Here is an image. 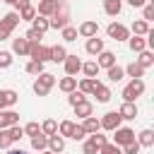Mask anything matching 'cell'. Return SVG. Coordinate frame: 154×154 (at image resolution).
<instances>
[{
	"mask_svg": "<svg viewBox=\"0 0 154 154\" xmlns=\"http://www.w3.org/2000/svg\"><path fill=\"white\" fill-rule=\"evenodd\" d=\"M53 84H55V77L51 72H41L36 77V82H34V94L36 96H48V91H51Z\"/></svg>",
	"mask_w": 154,
	"mask_h": 154,
	"instance_id": "6da1fadb",
	"label": "cell"
},
{
	"mask_svg": "<svg viewBox=\"0 0 154 154\" xmlns=\"http://www.w3.org/2000/svg\"><path fill=\"white\" fill-rule=\"evenodd\" d=\"M67 19H70V10L60 2V5H58V10L51 14L48 26H53V29H63V26H67Z\"/></svg>",
	"mask_w": 154,
	"mask_h": 154,
	"instance_id": "7a4b0ae2",
	"label": "cell"
},
{
	"mask_svg": "<svg viewBox=\"0 0 154 154\" xmlns=\"http://www.w3.org/2000/svg\"><path fill=\"white\" fill-rule=\"evenodd\" d=\"M140 94H144V82L142 79H132L125 89H123V101H128V103H135V99L140 96Z\"/></svg>",
	"mask_w": 154,
	"mask_h": 154,
	"instance_id": "3957f363",
	"label": "cell"
},
{
	"mask_svg": "<svg viewBox=\"0 0 154 154\" xmlns=\"http://www.w3.org/2000/svg\"><path fill=\"white\" fill-rule=\"evenodd\" d=\"M29 55H31V60L46 63V60H51V48L41 46V43H29Z\"/></svg>",
	"mask_w": 154,
	"mask_h": 154,
	"instance_id": "277c9868",
	"label": "cell"
},
{
	"mask_svg": "<svg viewBox=\"0 0 154 154\" xmlns=\"http://www.w3.org/2000/svg\"><path fill=\"white\" fill-rule=\"evenodd\" d=\"M113 132H116L113 135V144H118V147H125V144L135 142V132L130 128H116Z\"/></svg>",
	"mask_w": 154,
	"mask_h": 154,
	"instance_id": "5b68a950",
	"label": "cell"
},
{
	"mask_svg": "<svg viewBox=\"0 0 154 154\" xmlns=\"http://www.w3.org/2000/svg\"><path fill=\"white\" fill-rule=\"evenodd\" d=\"M120 120H123V118L118 116V111H108L99 123H101V128H103V130H111V132H113L116 128H120Z\"/></svg>",
	"mask_w": 154,
	"mask_h": 154,
	"instance_id": "8992f818",
	"label": "cell"
},
{
	"mask_svg": "<svg viewBox=\"0 0 154 154\" xmlns=\"http://www.w3.org/2000/svg\"><path fill=\"white\" fill-rule=\"evenodd\" d=\"M108 36L113 41H125V38H130V31H128V26L113 22V24H108Z\"/></svg>",
	"mask_w": 154,
	"mask_h": 154,
	"instance_id": "52a82bcc",
	"label": "cell"
},
{
	"mask_svg": "<svg viewBox=\"0 0 154 154\" xmlns=\"http://www.w3.org/2000/svg\"><path fill=\"white\" fill-rule=\"evenodd\" d=\"M17 123H19V113H17V111H10V108L0 111V130L12 128V125H17Z\"/></svg>",
	"mask_w": 154,
	"mask_h": 154,
	"instance_id": "ba28073f",
	"label": "cell"
},
{
	"mask_svg": "<svg viewBox=\"0 0 154 154\" xmlns=\"http://www.w3.org/2000/svg\"><path fill=\"white\" fill-rule=\"evenodd\" d=\"M63 65H65V72H67V77H75V75L82 70V60H79L77 55H70V53H67V58L63 60Z\"/></svg>",
	"mask_w": 154,
	"mask_h": 154,
	"instance_id": "9c48e42d",
	"label": "cell"
},
{
	"mask_svg": "<svg viewBox=\"0 0 154 154\" xmlns=\"http://www.w3.org/2000/svg\"><path fill=\"white\" fill-rule=\"evenodd\" d=\"M17 101H19L17 91H12V89H0V111H5V108H10V106H14Z\"/></svg>",
	"mask_w": 154,
	"mask_h": 154,
	"instance_id": "30bf717a",
	"label": "cell"
},
{
	"mask_svg": "<svg viewBox=\"0 0 154 154\" xmlns=\"http://www.w3.org/2000/svg\"><path fill=\"white\" fill-rule=\"evenodd\" d=\"M96 31H99V24H96L94 19H87V22H82V24H79V29H77V34H79V36H84V38H91V36H96Z\"/></svg>",
	"mask_w": 154,
	"mask_h": 154,
	"instance_id": "8fae6325",
	"label": "cell"
},
{
	"mask_svg": "<svg viewBox=\"0 0 154 154\" xmlns=\"http://www.w3.org/2000/svg\"><path fill=\"white\" fill-rule=\"evenodd\" d=\"M58 5H60V0H41L36 14H41V17H51V14L58 10Z\"/></svg>",
	"mask_w": 154,
	"mask_h": 154,
	"instance_id": "7c38bea8",
	"label": "cell"
},
{
	"mask_svg": "<svg viewBox=\"0 0 154 154\" xmlns=\"http://www.w3.org/2000/svg\"><path fill=\"white\" fill-rule=\"evenodd\" d=\"M96 65L108 70V67H113V65H116V55H113L111 51H101V53H99V60H96Z\"/></svg>",
	"mask_w": 154,
	"mask_h": 154,
	"instance_id": "4fadbf2b",
	"label": "cell"
},
{
	"mask_svg": "<svg viewBox=\"0 0 154 154\" xmlns=\"http://www.w3.org/2000/svg\"><path fill=\"white\" fill-rule=\"evenodd\" d=\"M118 116H120L123 120H135V116H137V106H135V103H128V101H125V103L120 106Z\"/></svg>",
	"mask_w": 154,
	"mask_h": 154,
	"instance_id": "5bb4252c",
	"label": "cell"
},
{
	"mask_svg": "<svg viewBox=\"0 0 154 154\" xmlns=\"http://www.w3.org/2000/svg\"><path fill=\"white\" fill-rule=\"evenodd\" d=\"M63 149H65V140H63L60 135H51V137H48V152L58 154V152H63Z\"/></svg>",
	"mask_w": 154,
	"mask_h": 154,
	"instance_id": "9a60e30c",
	"label": "cell"
},
{
	"mask_svg": "<svg viewBox=\"0 0 154 154\" xmlns=\"http://www.w3.org/2000/svg\"><path fill=\"white\" fill-rule=\"evenodd\" d=\"M103 10H106V14L116 17V14H120V10H123V0H103Z\"/></svg>",
	"mask_w": 154,
	"mask_h": 154,
	"instance_id": "2e32d148",
	"label": "cell"
},
{
	"mask_svg": "<svg viewBox=\"0 0 154 154\" xmlns=\"http://www.w3.org/2000/svg\"><path fill=\"white\" fill-rule=\"evenodd\" d=\"M12 53H17V55H29V41H26V38H14V41H12Z\"/></svg>",
	"mask_w": 154,
	"mask_h": 154,
	"instance_id": "e0dca14e",
	"label": "cell"
},
{
	"mask_svg": "<svg viewBox=\"0 0 154 154\" xmlns=\"http://www.w3.org/2000/svg\"><path fill=\"white\" fill-rule=\"evenodd\" d=\"M91 111H94V106L84 99V101H79V103H75V113L79 116V118H89L91 116Z\"/></svg>",
	"mask_w": 154,
	"mask_h": 154,
	"instance_id": "ac0fdd59",
	"label": "cell"
},
{
	"mask_svg": "<svg viewBox=\"0 0 154 154\" xmlns=\"http://www.w3.org/2000/svg\"><path fill=\"white\" fill-rule=\"evenodd\" d=\"M128 43H130V51H132V53L147 51V41H144L142 36H132V38H128Z\"/></svg>",
	"mask_w": 154,
	"mask_h": 154,
	"instance_id": "d6986e66",
	"label": "cell"
},
{
	"mask_svg": "<svg viewBox=\"0 0 154 154\" xmlns=\"http://www.w3.org/2000/svg\"><path fill=\"white\" fill-rule=\"evenodd\" d=\"M103 51V41L101 38H96V36H91L89 41H87V53H91V55H99Z\"/></svg>",
	"mask_w": 154,
	"mask_h": 154,
	"instance_id": "ffe728a7",
	"label": "cell"
},
{
	"mask_svg": "<svg viewBox=\"0 0 154 154\" xmlns=\"http://www.w3.org/2000/svg\"><path fill=\"white\" fill-rule=\"evenodd\" d=\"M99 84H101L99 79H89V77H84V79L79 82V91H82V94H94V89H96Z\"/></svg>",
	"mask_w": 154,
	"mask_h": 154,
	"instance_id": "44dd1931",
	"label": "cell"
},
{
	"mask_svg": "<svg viewBox=\"0 0 154 154\" xmlns=\"http://www.w3.org/2000/svg\"><path fill=\"white\" fill-rule=\"evenodd\" d=\"M94 96H96V101H99V103H106V101H111V96H113V94H111V89H108V87L99 84V87L94 89Z\"/></svg>",
	"mask_w": 154,
	"mask_h": 154,
	"instance_id": "7402d4cb",
	"label": "cell"
},
{
	"mask_svg": "<svg viewBox=\"0 0 154 154\" xmlns=\"http://www.w3.org/2000/svg\"><path fill=\"white\" fill-rule=\"evenodd\" d=\"M82 128H84V132L87 135H94V132H99V128H101V123L94 118V116H89V118H84V123H82Z\"/></svg>",
	"mask_w": 154,
	"mask_h": 154,
	"instance_id": "603a6c76",
	"label": "cell"
},
{
	"mask_svg": "<svg viewBox=\"0 0 154 154\" xmlns=\"http://www.w3.org/2000/svg\"><path fill=\"white\" fill-rule=\"evenodd\" d=\"M31 147H34L36 152H46V147H48V137H46L43 132L34 135V137H31Z\"/></svg>",
	"mask_w": 154,
	"mask_h": 154,
	"instance_id": "cb8c5ba5",
	"label": "cell"
},
{
	"mask_svg": "<svg viewBox=\"0 0 154 154\" xmlns=\"http://www.w3.org/2000/svg\"><path fill=\"white\" fill-rule=\"evenodd\" d=\"M65 58H67L65 46H51V60H53V63H63Z\"/></svg>",
	"mask_w": 154,
	"mask_h": 154,
	"instance_id": "d4e9b609",
	"label": "cell"
},
{
	"mask_svg": "<svg viewBox=\"0 0 154 154\" xmlns=\"http://www.w3.org/2000/svg\"><path fill=\"white\" fill-rule=\"evenodd\" d=\"M58 87H60L65 94H70V91H75V89H77V79H75V77H63V79L58 82Z\"/></svg>",
	"mask_w": 154,
	"mask_h": 154,
	"instance_id": "484cf974",
	"label": "cell"
},
{
	"mask_svg": "<svg viewBox=\"0 0 154 154\" xmlns=\"http://www.w3.org/2000/svg\"><path fill=\"white\" fill-rule=\"evenodd\" d=\"M31 29H36L38 34H46V31H48L51 26H48V19H46V17L36 14V17H34V26H31Z\"/></svg>",
	"mask_w": 154,
	"mask_h": 154,
	"instance_id": "4316f807",
	"label": "cell"
},
{
	"mask_svg": "<svg viewBox=\"0 0 154 154\" xmlns=\"http://www.w3.org/2000/svg\"><path fill=\"white\" fill-rule=\"evenodd\" d=\"M123 72H128V75H130L132 79H142V75H144V67H140L137 63H130V65H128V67H125Z\"/></svg>",
	"mask_w": 154,
	"mask_h": 154,
	"instance_id": "83f0119b",
	"label": "cell"
},
{
	"mask_svg": "<svg viewBox=\"0 0 154 154\" xmlns=\"http://www.w3.org/2000/svg\"><path fill=\"white\" fill-rule=\"evenodd\" d=\"M137 144H140V147H154V132H152V130H142Z\"/></svg>",
	"mask_w": 154,
	"mask_h": 154,
	"instance_id": "f1b7e54d",
	"label": "cell"
},
{
	"mask_svg": "<svg viewBox=\"0 0 154 154\" xmlns=\"http://www.w3.org/2000/svg\"><path fill=\"white\" fill-rule=\"evenodd\" d=\"M41 132H43L46 137L55 135V132H58V123H55V120H51V118H48V120H43V125H41Z\"/></svg>",
	"mask_w": 154,
	"mask_h": 154,
	"instance_id": "f546056e",
	"label": "cell"
},
{
	"mask_svg": "<svg viewBox=\"0 0 154 154\" xmlns=\"http://www.w3.org/2000/svg\"><path fill=\"white\" fill-rule=\"evenodd\" d=\"M152 63H154L152 51H142V53H140V58H137V65H140V67H149Z\"/></svg>",
	"mask_w": 154,
	"mask_h": 154,
	"instance_id": "4dcf8cb0",
	"label": "cell"
},
{
	"mask_svg": "<svg viewBox=\"0 0 154 154\" xmlns=\"http://www.w3.org/2000/svg\"><path fill=\"white\" fill-rule=\"evenodd\" d=\"M82 70H84V75L89 77V79H94L96 75H99V65L91 60V63H82Z\"/></svg>",
	"mask_w": 154,
	"mask_h": 154,
	"instance_id": "1f68e13d",
	"label": "cell"
},
{
	"mask_svg": "<svg viewBox=\"0 0 154 154\" xmlns=\"http://www.w3.org/2000/svg\"><path fill=\"white\" fill-rule=\"evenodd\" d=\"M72 130H75V123H72V120H63V123L58 125L60 137H70V135H72Z\"/></svg>",
	"mask_w": 154,
	"mask_h": 154,
	"instance_id": "d6a6232c",
	"label": "cell"
},
{
	"mask_svg": "<svg viewBox=\"0 0 154 154\" xmlns=\"http://www.w3.org/2000/svg\"><path fill=\"white\" fill-rule=\"evenodd\" d=\"M34 17H36V7H31V5H26V7H22V10H19V19H26V22H34Z\"/></svg>",
	"mask_w": 154,
	"mask_h": 154,
	"instance_id": "836d02e7",
	"label": "cell"
},
{
	"mask_svg": "<svg viewBox=\"0 0 154 154\" xmlns=\"http://www.w3.org/2000/svg\"><path fill=\"white\" fill-rule=\"evenodd\" d=\"M132 31H135V36H144V34L149 31V24H147L144 19H137V22L132 24Z\"/></svg>",
	"mask_w": 154,
	"mask_h": 154,
	"instance_id": "e575fe53",
	"label": "cell"
},
{
	"mask_svg": "<svg viewBox=\"0 0 154 154\" xmlns=\"http://www.w3.org/2000/svg\"><path fill=\"white\" fill-rule=\"evenodd\" d=\"M106 72H108V79H111V82H118V79H123V75H125V72H123V67H118V65L108 67Z\"/></svg>",
	"mask_w": 154,
	"mask_h": 154,
	"instance_id": "d590c367",
	"label": "cell"
},
{
	"mask_svg": "<svg viewBox=\"0 0 154 154\" xmlns=\"http://www.w3.org/2000/svg\"><path fill=\"white\" fill-rule=\"evenodd\" d=\"M12 24H7L5 19H0V41H5V38H10V34H12Z\"/></svg>",
	"mask_w": 154,
	"mask_h": 154,
	"instance_id": "8d00e7d4",
	"label": "cell"
},
{
	"mask_svg": "<svg viewBox=\"0 0 154 154\" xmlns=\"http://www.w3.org/2000/svg\"><path fill=\"white\" fill-rule=\"evenodd\" d=\"M26 72H29V75H41V72H43V63H38V60H31V63L26 65Z\"/></svg>",
	"mask_w": 154,
	"mask_h": 154,
	"instance_id": "74e56055",
	"label": "cell"
},
{
	"mask_svg": "<svg viewBox=\"0 0 154 154\" xmlns=\"http://www.w3.org/2000/svg\"><path fill=\"white\" fill-rule=\"evenodd\" d=\"M12 144V137H10V130L5 128V130H0V149H7Z\"/></svg>",
	"mask_w": 154,
	"mask_h": 154,
	"instance_id": "f35d334b",
	"label": "cell"
},
{
	"mask_svg": "<svg viewBox=\"0 0 154 154\" xmlns=\"http://www.w3.org/2000/svg\"><path fill=\"white\" fill-rule=\"evenodd\" d=\"M63 38L65 41H77V29L75 26H63Z\"/></svg>",
	"mask_w": 154,
	"mask_h": 154,
	"instance_id": "ab89813d",
	"label": "cell"
},
{
	"mask_svg": "<svg viewBox=\"0 0 154 154\" xmlns=\"http://www.w3.org/2000/svg\"><path fill=\"white\" fill-rule=\"evenodd\" d=\"M22 130H24V135H31V137H34V135L41 132V125H38V123H26Z\"/></svg>",
	"mask_w": 154,
	"mask_h": 154,
	"instance_id": "60d3db41",
	"label": "cell"
},
{
	"mask_svg": "<svg viewBox=\"0 0 154 154\" xmlns=\"http://www.w3.org/2000/svg\"><path fill=\"white\" fill-rule=\"evenodd\" d=\"M12 65V53L10 51H0V67H10Z\"/></svg>",
	"mask_w": 154,
	"mask_h": 154,
	"instance_id": "b9f144b4",
	"label": "cell"
},
{
	"mask_svg": "<svg viewBox=\"0 0 154 154\" xmlns=\"http://www.w3.org/2000/svg\"><path fill=\"white\" fill-rule=\"evenodd\" d=\"M99 152H101V154H123V149H120L118 144H103Z\"/></svg>",
	"mask_w": 154,
	"mask_h": 154,
	"instance_id": "7bdbcfd3",
	"label": "cell"
},
{
	"mask_svg": "<svg viewBox=\"0 0 154 154\" xmlns=\"http://www.w3.org/2000/svg\"><path fill=\"white\" fill-rule=\"evenodd\" d=\"M41 36H43V34H38V31H36V29H29V31H26V36H24V38H26V41H29V43H38V41H41Z\"/></svg>",
	"mask_w": 154,
	"mask_h": 154,
	"instance_id": "ee69618b",
	"label": "cell"
},
{
	"mask_svg": "<svg viewBox=\"0 0 154 154\" xmlns=\"http://www.w3.org/2000/svg\"><path fill=\"white\" fill-rule=\"evenodd\" d=\"M7 130H10V137H12V142L22 140V135H24V130H22L19 125H12V128H7Z\"/></svg>",
	"mask_w": 154,
	"mask_h": 154,
	"instance_id": "f6af8a7d",
	"label": "cell"
},
{
	"mask_svg": "<svg viewBox=\"0 0 154 154\" xmlns=\"http://www.w3.org/2000/svg\"><path fill=\"white\" fill-rule=\"evenodd\" d=\"M67 101H70V103L75 106V103H79V101H84V94L75 89V91H70V96H67Z\"/></svg>",
	"mask_w": 154,
	"mask_h": 154,
	"instance_id": "bcb514c9",
	"label": "cell"
},
{
	"mask_svg": "<svg viewBox=\"0 0 154 154\" xmlns=\"http://www.w3.org/2000/svg\"><path fill=\"white\" fill-rule=\"evenodd\" d=\"M89 140H91V142H94V144H96L99 149H101L103 144H108V142H106V135H99V132H94V135H91Z\"/></svg>",
	"mask_w": 154,
	"mask_h": 154,
	"instance_id": "7dc6e473",
	"label": "cell"
},
{
	"mask_svg": "<svg viewBox=\"0 0 154 154\" xmlns=\"http://www.w3.org/2000/svg\"><path fill=\"white\" fill-rule=\"evenodd\" d=\"M96 152H99V147H96L91 140H87V142H84V147H82V154H96Z\"/></svg>",
	"mask_w": 154,
	"mask_h": 154,
	"instance_id": "c3c4849f",
	"label": "cell"
},
{
	"mask_svg": "<svg viewBox=\"0 0 154 154\" xmlns=\"http://www.w3.org/2000/svg\"><path fill=\"white\" fill-rule=\"evenodd\" d=\"M123 154H140V144H137V140L130 142V144H125V147H123Z\"/></svg>",
	"mask_w": 154,
	"mask_h": 154,
	"instance_id": "681fc988",
	"label": "cell"
},
{
	"mask_svg": "<svg viewBox=\"0 0 154 154\" xmlns=\"http://www.w3.org/2000/svg\"><path fill=\"white\" fill-rule=\"evenodd\" d=\"M152 19H154V5H152V2H149V5H144V22H147V24H149V22H152Z\"/></svg>",
	"mask_w": 154,
	"mask_h": 154,
	"instance_id": "f907efd6",
	"label": "cell"
},
{
	"mask_svg": "<svg viewBox=\"0 0 154 154\" xmlns=\"http://www.w3.org/2000/svg\"><path fill=\"white\" fill-rule=\"evenodd\" d=\"M84 135H87V132H84V128H82V125H75V130H72V135H70V137H72V140H84Z\"/></svg>",
	"mask_w": 154,
	"mask_h": 154,
	"instance_id": "816d5d0a",
	"label": "cell"
},
{
	"mask_svg": "<svg viewBox=\"0 0 154 154\" xmlns=\"http://www.w3.org/2000/svg\"><path fill=\"white\" fill-rule=\"evenodd\" d=\"M128 2H130L132 7H144V5H147V0H128Z\"/></svg>",
	"mask_w": 154,
	"mask_h": 154,
	"instance_id": "f5cc1de1",
	"label": "cell"
},
{
	"mask_svg": "<svg viewBox=\"0 0 154 154\" xmlns=\"http://www.w3.org/2000/svg\"><path fill=\"white\" fill-rule=\"evenodd\" d=\"M12 5H14V7H19V10H22V7H26V5H29V0H14V2H12Z\"/></svg>",
	"mask_w": 154,
	"mask_h": 154,
	"instance_id": "db71d44e",
	"label": "cell"
},
{
	"mask_svg": "<svg viewBox=\"0 0 154 154\" xmlns=\"http://www.w3.org/2000/svg\"><path fill=\"white\" fill-rule=\"evenodd\" d=\"M7 154H29V152H24V149H10Z\"/></svg>",
	"mask_w": 154,
	"mask_h": 154,
	"instance_id": "11a10c76",
	"label": "cell"
},
{
	"mask_svg": "<svg viewBox=\"0 0 154 154\" xmlns=\"http://www.w3.org/2000/svg\"><path fill=\"white\" fill-rule=\"evenodd\" d=\"M2 2H10V5H12V2H14V0H2Z\"/></svg>",
	"mask_w": 154,
	"mask_h": 154,
	"instance_id": "9f6ffc18",
	"label": "cell"
},
{
	"mask_svg": "<svg viewBox=\"0 0 154 154\" xmlns=\"http://www.w3.org/2000/svg\"><path fill=\"white\" fill-rule=\"evenodd\" d=\"M43 154H53V152H43Z\"/></svg>",
	"mask_w": 154,
	"mask_h": 154,
	"instance_id": "6f0895ef",
	"label": "cell"
}]
</instances>
